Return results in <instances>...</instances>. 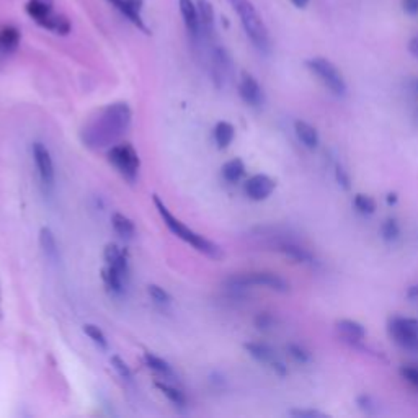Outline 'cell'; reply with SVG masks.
I'll return each instance as SVG.
<instances>
[{
  "label": "cell",
  "mask_w": 418,
  "mask_h": 418,
  "mask_svg": "<svg viewBox=\"0 0 418 418\" xmlns=\"http://www.w3.org/2000/svg\"><path fill=\"white\" fill-rule=\"evenodd\" d=\"M156 387L162 392L163 396L167 397L170 404H173L177 407V409H185V407H187V397L180 389H177V387L167 384V382H156Z\"/></svg>",
  "instance_id": "26"
},
{
  "label": "cell",
  "mask_w": 418,
  "mask_h": 418,
  "mask_svg": "<svg viewBox=\"0 0 418 418\" xmlns=\"http://www.w3.org/2000/svg\"><path fill=\"white\" fill-rule=\"evenodd\" d=\"M103 258L104 265L113 268L114 271H118L119 275H123L129 280V263L121 248L114 245V243H108L103 250Z\"/></svg>",
  "instance_id": "14"
},
{
  "label": "cell",
  "mask_w": 418,
  "mask_h": 418,
  "mask_svg": "<svg viewBox=\"0 0 418 418\" xmlns=\"http://www.w3.org/2000/svg\"><path fill=\"white\" fill-rule=\"evenodd\" d=\"M290 351H291V355L296 358L297 361H301V363H306L307 360H309V355H307V353L302 350L301 346H296V345H290Z\"/></svg>",
  "instance_id": "36"
},
{
  "label": "cell",
  "mask_w": 418,
  "mask_h": 418,
  "mask_svg": "<svg viewBox=\"0 0 418 418\" xmlns=\"http://www.w3.org/2000/svg\"><path fill=\"white\" fill-rule=\"evenodd\" d=\"M83 333L90 338V340L95 343L98 348H102V350H108V340L107 337H104V333L100 327L93 325V323H86L83 325Z\"/></svg>",
  "instance_id": "30"
},
{
  "label": "cell",
  "mask_w": 418,
  "mask_h": 418,
  "mask_svg": "<svg viewBox=\"0 0 418 418\" xmlns=\"http://www.w3.org/2000/svg\"><path fill=\"white\" fill-rule=\"evenodd\" d=\"M389 333L400 346L418 350V318L394 317L389 323Z\"/></svg>",
  "instance_id": "7"
},
{
  "label": "cell",
  "mask_w": 418,
  "mask_h": 418,
  "mask_svg": "<svg viewBox=\"0 0 418 418\" xmlns=\"http://www.w3.org/2000/svg\"><path fill=\"white\" fill-rule=\"evenodd\" d=\"M33 159L34 166H36L39 182L44 188V191L49 193L54 190L56 185V172H54V162L49 149L43 142L33 144Z\"/></svg>",
  "instance_id": "8"
},
{
  "label": "cell",
  "mask_w": 418,
  "mask_h": 418,
  "mask_svg": "<svg viewBox=\"0 0 418 418\" xmlns=\"http://www.w3.org/2000/svg\"><path fill=\"white\" fill-rule=\"evenodd\" d=\"M307 67L311 69V72L321 79L323 86H325L332 93H335L338 97H343L346 93V82L343 79L342 72L338 71L335 64H332L328 59L323 58H312L306 62Z\"/></svg>",
  "instance_id": "6"
},
{
  "label": "cell",
  "mask_w": 418,
  "mask_h": 418,
  "mask_svg": "<svg viewBox=\"0 0 418 418\" xmlns=\"http://www.w3.org/2000/svg\"><path fill=\"white\" fill-rule=\"evenodd\" d=\"M280 252L285 253L286 257L292 258V260L301 262V263H307V262L312 260L311 253L307 252L306 248L296 245V243H290V242L281 243V245H280Z\"/></svg>",
  "instance_id": "28"
},
{
  "label": "cell",
  "mask_w": 418,
  "mask_h": 418,
  "mask_svg": "<svg viewBox=\"0 0 418 418\" xmlns=\"http://www.w3.org/2000/svg\"><path fill=\"white\" fill-rule=\"evenodd\" d=\"M4 314V292H2V285H0V318H2Z\"/></svg>",
  "instance_id": "43"
},
{
  "label": "cell",
  "mask_w": 418,
  "mask_h": 418,
  "mask_svg": "<svg viewBox=\"0 0 418 418\" xmlns=\"http://www.w3.org/2000/svg\"><path fill=\"white\" fill-rule=\"evenodd\" d=\"M39 247L44 253V257L51 262H58L59 258V247L54 232L49 227H41L39 231Z\"/></svg>",
  "instance_id": "18"
},
{
  "label": "cell",
  "mask_w": 418,
  "mask_h": 418,
  "mask_svg": "<svg viewBox=\"0 0 418 418\" xmlns=\"http://www.w3.org/2000/svg\"><path fill=\"white\" fill-rule=\"evenodd\" d=\"M112 226L114 229V232H116L121 238H124V241H131V238L136 236V226H134V222L121 213L113 214Z\"/></svg>",
  "instance_id": "22"
},
{
  "label": "cell",
  "mask_w": 418,
  "mask_h": 418,
  "mask_svg": "<svg viewBox=\"0 0 418 418\" xmlns=\"http://www.w3.org/2000/svg\"><path fill=\"white\" fill-rule=\"evenodd\" d=\"M109 363H112L113 370L116 371V375L121 377L124 382H128V384H133V372H131V370H129V366L126 365V363L121 360V358L113 355L112 360H109Z\"/></svg>",
  "instance_id": "31"
},
{
  "label": "cell",
  "mask_w": 418,
  "mask_h": 418,
  "mask_svg": "<svg viewBox=\"0 0 418 418\" xmlns=\"http://www.w3.org/2000/svg\"><path fill=\"white\" fill-rule=\"evenodd\" d=\"M275 187L276 183L271 177L258 173V175H253L245 182V193L253 201H263L268 196H271V193L275 191Z\"/></svg>",
  "instance_id": "10"
},
{
  "label": "cell",
  "mask_w": 418,
  "mask_h": 418,
  "mask_svg": "<svg viewBox=\"0 0 418 418\" xmlns=\"http://www.w3.org/2000/svg\"><path fill=\"white\" fill-rule=\"evenodd\" d=\"M213 71L214 77L217 82H222L227 77V74L231 72V58L226 53V49L217 48L213 54Z\"/></svg>",
  "instance_id": "21"
},
{
  "label": "cell",
  "mask_w": 418,
  "mask_h": 418,
  "mask_svg": "<svg viewBox=\"0 0 418 418\" xmlns=\"http://www.w3.org/2000/svg\"><path fill=\"white\" fill-rule=\"evenodd\" d=\"M243 346H245L248 355H250L252 358H255L258 363H262V365L271 368V370L275 372H278L280 376L286 375L285 363H283L280 358H278V355L271 346L265 345V343H257V342L245 343Z\"/></svg>",
  "instance_id": "9"
},
{
  "label": "cell",
  "mask_w": 418,
  "mask_h": 418,
  "mask_svg": "<svg viewBox=\"0 0 418 418\" xmlns=\"http://www.w3.org/2000/svg\"><path fill=\"white\" fill-rule=\"evenodd\" d=\"M238 93L242 100L250 107H260L263 103V90L257 79L248 72H242L241 82H238Z\"/></svg>",
  "instance_id": "11"
},
{
  "label": "cell",
  "mask_w": 418,
  "mask_h": 418,
  "mask_svg": "<svg viewBox=\"0 0 418 418\" xmlns=\"http://www.w3.org/2000/svg\"><path fill=\"white\" fill-rule=\"evenodd\" d=\"M147 295L151 297L154 304L157 307H161V309H167V307L172 306V296L168 295V292L163 290V288L157 286V285H149L147 286Z\"/></svg>",
  "instance_id": "29"
},
{
  "label": "cell",
  "mask_w": 418,
  "mask_h": 418,
  "mask_svg": "<svg viewBox=\"0 0 418 418\" xmlns=\"http://www.w3.org/2000/svg\"><path fill=\"white\" fill-rule=\"evenodd\" d=\"M234 136H236V129L231 123L219 121L214 128V141H216L219 149H227L231 146Z\"/></svg>",
  "instance_id": "25"
},
{
  "label": "cell",
  "mask_w": 418,
  "mask_h": 418,
  "mask_svg": "<svg viewBox=\"0 0 418 418\" xmlns=\"http://www.w3.org/2000/svg\"><path fill=\"white\" fill-rule=\"evenodd\" d=\"M337 180L343 188H350V177H348L345 168L337 167Z\"/></svg>",
  "instance_id": "37"
},
{
  "label": "cell",
  "mask_w": 418,
  "mask_h": 418,
  "mask_svg": "<svg viewBox=\"0 0 418 418\" xmlns=\"http://www.w3.org/2000/svg\"><path fill=\"white\" fill-rule=\"evenodd\" d=\"M404 12L409 15H418V0H402Z\"/></svg>",
  "instance_id": "38"
},
{
  "label": "cell",
  "mask_w": 418,
  "mask_h": 418,
  "mask_svg": "<svg viewBox=\"0 0 418 418\" xmlns=\"http://www.w3.org/2000/svg\"><path fill=\"white\" fill-rule=\"evenodd\" d=\"M409 53L414 58H418V34L409 41Z\"/></svg>",
  "instance_id": "40"
},
{
  "label": "cell",
  "mask_w": 418,
  "mask_h": 418,
  "mask_svg": "<svg viewBox=\"0 0 418 418\" xmlns=\"http://www.w3.org/2000/svg\"><path fill=\"white\" fill-rule=\"evenodd\" d=\"M337 327H338V330L342 332V335L348 338V340L360 342L366 337L365 327H363L360 322L351 321V318H342V321H338Z\"/></svg>",
  "instance_id": "23"
},
{
  "label": "cell",
  "mask_w": 418,
  "mask_h": 418,
  "mask_svg": "<svg viewBox=\"0 0 418 418\" xmlns=\"http://www.w3.org/2000/svg\"><path fill=\"white\" fill-rule=\"evenodd\" d=\"M178 5H180V12L188 33L191 34L193 39H198L201 36V27H200V18H198L196 5L193 4V0H180Z\"/></svg>",
  "instance_id": "15"
},
{
  "label": "cell",
  "mask_w": 418,
  "mask_h": 418,
  "mask_svg": "<svg viewBox=\"0 0 418 418\" xmlns=\"http://www.w3.org/2000/svg\"><path fill=\"white\" fill-rule=\"evenodd\" d=\"M102 280H103L104 288H107L108 292L112 296L121 297L124 295V292H126V288H128L129 280H128V278H124L123 275H119L118 271H114L113 268H109L107 265L103 267V270H102Z\"/></svg>",
  "instance_id": "16"
},
{
  "label": "cell",
  "mask_w": 418,
  "mask_h": 418,
  "mask_svg": "<svg viewBox=\"0 0 418 418\" xmlns=\"http://www.w3.org/2000/svg\"><path fill=\"white\" fill-rule=\"evenodd\" d=\"M400 375L404 376V379L407 382H410L412 386L417 387L418 389V368L414 366H405L400 370Z\"/></svg>",
  "instance_id": "34"
},
{
  "label": "cell",
  "mask_w": 418,
  "mask_h": 418,
  "mask_svg": "<svg viewBox=\"0 0 418 418\" xmlns=\"http://www.w3.org/2000/svg\"><path fill=\"white\" fill-rule=\"evenodd\" d=\"M198 18H200L201 34H211L214 29V10L208 0H196Z\"/></svg>",
  "instance_id": "24"
},
{
  "label": "cell",
  "mask_w": 418,
  "mask_h": 418,
  "mask_svg": "<svg viewBox=\"0 0 418 418\" xmlns=\"http://www.w3.org/2000/svg\"><path fill=\"white\" fill-rule=\"evenodd\" d=\"M271 323H273V318L270 316H267V314H263V316H260V317L257 318V325L260 327V328L270 327Z\"/></svg>",
  "instance_id": "39"
},
{
  "label": "cell",
  "mask_w": 418,
  "mask_h": 418,
  "mask_svg": "<svg viewBox=\"0 0 418 418\" xmlns=\"http://www.w3.org/2000/svg\"><path fill=\"white\" fill-rule=\"evenodd\" d=\"M245 173V166L241 159H232L222 166V177L229 183H237Z\"/></svg>",
  "instance_id": "27"
},
{
  "label": "cell",
  "mask_w": 418,
  "mask_h": 418,
  "mask_svg": "<svg viewBox=\"0 0 418 418\" xmlns=\"http://www.w3.org/2000/svg\"><path fill=\"white\" fill-rule=\"evenodd\" d=\"M108 161L126 180H136L141 162H139L137 152L134 151L131 144H114L108 151Z\"/></svg>",
  "instance_id": "5"
},
{
  "label": "cell",
  "mask_w": 418,
  "mask_h": 418,
  "mask_svg": "<svg viewBox=\"0 0 418 418\" xmlns=\"http://www.w3.org/2000/svg\"><path fill=\"white\" fill-rule=\"evenodd\" d=\"M407 297H410V299H418V285L410 286L409 290H407Z\"/></svg>",
  "instance_id": "41"
},
{
  "label": "cell",
  "mask_w": 418,
  "mask_h": 418,
  "mask_svg": "<svg viewBox=\"0 0 418 418\" xmlns=\"http://www.w3.org/2000/svg\"><path fill=\"white\" fill-rule=\"evenodd\" d=\"M108 2L113 4L114 7H116L119 12H121L124 17L129 20V22H131L133 25H136L141 32H144L146 34L151 33L141 17L142 0H108Z\"/></svg>",
  "instance_id": "13"
},
{
  "label": "cell",
  "mask_w": 418,
  "mask_h": 418,
  "mask_svg": "<svg viewBox=\"0 0 418 418\" xmlns=\"http://www.w3.org/2000/svg\"><path fill=\"white\" fill-rule=\"evenodd\" d=\"M154 205H156L163 224L168 227V231H170L172 234H175V236L178 238H182L183 242L190 243L193 248H196V250L201 252L203 255L213 258V260H221L222 258L221 247L216 245V243L209 241V238H206L205 236H201V234H198L193 231V229L185 226L180 219L173 216V214L170 213V209L166 206V203H163L157 195H154Z\"/></svg>",
  "instance_id": "2"
},
{
  "label": "cell",
  "mask_w": 418,
  "mask_h": 418,
  "mask_svg": "<svg viewBox=\"0 0 418 418\" xmlns=\"http://www.w3.org/2000/svg\"><path fill=\"white\" fill-rule=\"evenodd\" d=\"M353 205L361 214H372L376 211V203L368 195H356L353 200Z\"/></svg>",
  "instance_id": "33"
},
{
  "label": "cell",
  "mask_w": 418,
  "mask_h": 418,
  "mask_svg": "<svg viewBox=\"0 0 418 418\" xmlns=\"http://www.w3.org/2000/svg\"><path fill=\"white\" fill-rule=\"evenodd\" d=\"M53 0H29L27 4V13L39 27L49 29L54 15H56L53 12Z\"/></svg>",
  "instance_id": "12"
},
{
  "label": "cell",
  "mask_w": 418,
  "mask_h": 418,
  "mask_svg": "<svg viewBox=\"0 0 418 418\" xmlns=\"http://www.w3.org/2000/svg\"><path fill=\"white\" fill-rule=\"evenodd\" d=\"M231 5L236 10L243 29H245L247 36L250 38L253 46H255L260 53L268 54L271 48L270 34L263 23L260 13L257 12V8L253 7L250 0H229Z\"/></svg>",
  "instance_id": "3"
},
{
  "label": "cell",
  "mask_w": 418,
  "mask_h": 418,
  "mask_svg": "<svg viewBox=\"0 0 418 418\" xmlns=\"http://www.w3.org/2000/svg\"><path fill=\"white\" fill-rule=\"evenodd\" d=\"M131 118L133 113L128 103L108 104L82 129V141L93 149L112 146L128 131Z\"/></svg>",
  "instance_id": "1"
},
{
  "label": "cell",
  "mask_w": 418,
  "mask_h": 418,
  "mask_svg": "<svg viewBox=\"0 0 418 418\" xmlns=\"http://www.w3.org/2000/svg\"><path fill=\"white\" fill-rule=\"evenodd\" d=\"M144 363H146L149 370L156 372L157 376L163 377V379H168V381L177 379V375L175 371H173V368L168 365L166 360H162V358L154 355V353H144Z\"/></svg>",
  "instance_id": "17"
},
{
  "label": "cell",
  "mask_w": 418,
  "mask_h": 418,
  "mask_svg": "<svg viewBox=\"0 0 418 418\" xmlns=\"http://www.w3.org/2000/svg\"><path fill=\"white\" fill-rule=\"evenodd\" d=\"M20 44V32L15 27L0 29V58L12 54Z\"/></svg>",
  "instance_id": "19"
},
{
  "label": "cell",
  "mask_w": 418,
  "mask_h": 418,
  "mask_svg": "<svg viewBox=\"0 0 418 418\" xmlns=\"http://www.w3.org/2000/svg\"><path fill=\"white\" fill-rule=\"evenodd\" d=\"M290 415L297 417V418H327L325 414L318 410L312 409H297V410H290Z\"/></svg>",
  "instance_id": "35"
},
{
  "label": "cell",
  "mask_w": 418,
  "mask_h": 418,
  "mask_svg": "<svg viewBox=\"0 0 418 418\" xmlns=\"http://www.w3.org/2000/svg\"><path fill=\"white\" fill-rule=\"evenodd\" d=\"M291 2L295 4L297 8H306L307 4H309V0H291Z\"/></svg>",
  "instance_id": "42"
},
{
  "label": "cell",
  "mask_w": 418,
  "mask_h": 418,
  "mask_svg": "<svg viewBox=\"0 0 418 418\" xmlns=\"http://www.w3.org/2000/svg\"><path fill=\"white\" fill-rule=\"evenodd\" d=\"M227 290L231 291H245L248 288L258 286L267 288V290L276 291V292H288L290 285L286 280H283L280 275L270 271H253V273H241V275H234L226 280Z\"/></svg>",
  "instance_id": "4"
},
{
  "label": "cell",
  "mask_w": 418,
  "mask_h": 418,
  "mask_svg": "<svg viewBox=\"0 0 418 418\" xmlns=\"http://www.w3.org/2000/svg\"><path fill=\"white\" fill-rule=\"evenodd\" d=\"M412 90H414V93H417L418 95V79H415V81L412 82Z\"/></svg>",
  "instance_id": "44"
},
{
  "label": "cell",
  "mask_w": 418,
  "mask_h": 418,
  "mask_svg": "<svg viewBox=\"0 0 418 418\" xmlns=\"http://www.w3.org/2000/svg\"><path fill=\"white\" fill-rule=\"evenodd\" d=\"M295 133L297 139H299L307 149H316L318 146V133L309 123L297 119L295 123Z\"/></svg>",
  "instance_id": "20"
},
{
  "label": "cell",
  "mask_w": 418,
  "mask_h": 418,
  "mask_svg": "<svg viewBox=\"0 0 418 418\" xmlns=\"http://www.w3.org/2000/svg\"><path fill=\"white\" fill-rule=\"evenodd\" d=\"M381 236L387 242L396 241V238L400 236V227H399V224H397L396 219H387V221L382 224Z\"/></svg>",
  "instance_id": "32"
}]
</instances>
